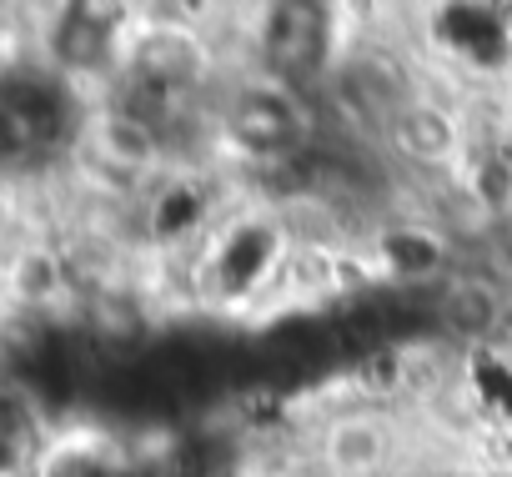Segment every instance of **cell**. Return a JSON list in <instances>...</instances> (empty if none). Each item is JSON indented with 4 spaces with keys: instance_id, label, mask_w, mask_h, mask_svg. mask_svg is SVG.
I'll use <instances>...</instances> for the list:
<instances>
[{
    "instance_id": "obj_1",
    "label": "cell",
    "mask_w": 512,
    "mask_h": 477,
    "mask_svg": "<svg viewBox=\"0 0 512 477\" xmlns=\"http://www.w3.org/2000/svg\"><path fill=\"white\" fill-rule=\"evenodd\" d=\"M76 131L71 91L56 76L21 71L0 81V171L46 166Z\"/></svg>"
},
{
    "instance_id": "obj_2",
    "label": "cell",
    "mask_w": 512,
    "mask_h": 477,
    "mask_svg": "<svg viewBox=\"0 0 512 477\" xmlns=\"http://www.w3.org/2000/svg\"><path fill=\"white\" fill-rule=\"evenodd\" d=\"M256 41H262V61L282 81H307L332 56V11L327 6H302V0L272 6V11H262Z\"/></svg>"
},
{
    "instance_id": "obj_3",
    "label": "cell",
    "mask_w": 512,
    "mask_h": 477,
    "mask_svg": "<svg viewBox=\"0 0 512 477\" xmlns=\"http://www.w3.org/2000/svg\"><path fill=\"white\" fill-rule=\"evenodd\" d=\"M226 131L241 151L267 156V161H292L307 156V116L297 111L292 96L272 91V86H251L231 101L226 111Z\"/></svg>"
},
{
    "instance_id": "obj_4",
    "label": "cell",
    "mask_w": 512,
    "mask_h": 477,
    "mask_svg": "<svg viewBox=\"0 0 512 477\" xmlns=\"http://www.w3.org/2000/svg\"><path fill=\"white\" fill-rule=\"evenodd\" d=\"M116 21H121V11L66 6L51 26V56L66 71H101L116 51Z\"/></svg>"
},
{
    "instance_id": "obj_5",
    "label": "cell",
    "mask_w": 512,
    "mask_h": 477,
    "mask_svg": "<svg viewBox=\"0 0 512 477\" xmlns=\"http://www.w3.org/2000/svg\"><path fill=\"white\" fill-rule=\"evenodd\" d=\"M467 66H482V71H497L512 51V26L502 11H477V6H447L432 26Z\"/></svg>"
},
{
    "instance_id": "obj_6",
    "label": "cell",
    "mask_w": 512,
    "mask_h": 477,
    "mask_svg": "<svg viewBox=\"0 0 512 477\" xmlns=\"http://www.w3.org/2000/svg\"><path fill=\"white\" fill-rule=\"evenodd\" d=\"M432 312H437L442 332H452L462 342H482V337H492L502 327L507 302H502V292L487 277H457V282H447L437 292V307Z\"/></svg>"
},
{
    "instance_id": "obj_7",
    "label": "cell",
    "mask_w": 512,
    "mask_h": 477,
    "mask_svg": "<svg viewBox=\"0 0 512 477\" xmlns=\"http://www.w3.org/2000/svg\"><path fill=\"white\" fill-rule=\"evenodd\" d=\"M201 66H206L201 41H196L191 31L166 26V31H151V36L136 46L131 76H141V81H151V86H166V91H181V96H186V86L201 76Z\"/></svg>"
},
{
    "instance_id": "obj_8",
    "label": "cell",
    "mask_w": 512,
    "mask_h": 477,
    "mask_svg": "<svg viewBox=\"0 0 512 477\" xmlns=\"http://www.w3.org/2000/svg\"><path fill=\"white\" fill-rule=\"evenodd\" d=\"M272 267H277V231L267 221H246V226H236V236L226 242L216 277H221V292L241 297V292H251L256 282H262Z\"/></svg>"
},
{
    "instance_id": "obj_9",
    "label": "cell",
    "mask_w": 512,
    "mask_h": 477,
    "mask_svg": "<svg viewBox=\"0 0 512 477\" xmlns=\"http://www.w3.org/2000/svg\"><path fill=\"white\" fill-rule=\"evenodd\" d=\"M392 146L407 156V161H422V166H437V161H447L452 151H457V126H452V116H442L437 106H417V101H407V111L392 121Z\"/></svg>"
},
{
    "instance_id": "obj_10",
    "label": "cell",
    "mask_w": 512,
    "mask_h": 477,
    "mask_svg": "<svg viewBox=\"0 0 512 477\" xmlns=\"http://www.w3.org/2000/svg\"><path fill=\"white\" fill-rule=\"evenodd\" d=\"M382 457H387V432L372 417H347L327 432V467L342 477H362L382 467Z\"/></svg>"
},
{
    "instance_id": "obj_11",
    "label": "cell",
    "mask_w": 512,
    "mask_h": 477,
    "mask_svg": "<svg viewBox=\"0 0 512 477\" xmlns=\"http://www.w3.org/2000/svg\"><path fill=\"white\" fill-rule=\"evenodd\" d=\"M231 472V442L216 432H196L176 447L171 477H226Z\"/></svg>"
},
{
    "instance_id": "obj_12",
    "label": "cell",
    "mask_w": 512,
    "mask_h": 477,
    "mask_svg": "<svg viewBox=\"0 0 512 477\" xmlns=\"http://www.w3.org/2000/svg\"><path fill=\"white\" fill-rule=\"evenodd\" d=\"M31 447V412L16 397H0V472H11Z\"/></svg>"
},
{
    "instance_id": "obj_13",
    "label": "cell",
    "mask_w": 512,
    "mask_h": 477,
    "mask_svg": "<svg viewBox=\"0 0 512 477\" xmlns=\"http://www.w3.org/2000/svg\"><path fill=\"white\" fill-rule=\"evenodd\" d=\"M387 262L402 277H422V272L437 267V247L427 242V236H417V231H397L392 242H387Z\"/></svg>"
},
{
    "instance_id": "obj_14",
    "label": "cell",
    "mask_w": 512,
    "mask_h": 477,
    "mask_svg": "<svg viewBox=\"0 0 512 477\" xmlns=\"http://www.w3.org/2000/svg\"><path fill=\"white\" fill-rule=\"evenodd\" d=\"M46 477H116V467H111L106 457H96V452L76 447V452H61V457L51 462V472H46Z\"/></svg>"
},
{
    "instance_id": "obj_15",
    "label": "cell",
    "mask_w": 512,
    "mask_h": 477,
    "mask_svg": "<svg viewBox=\"0 0 512 477\" xmlns=\"http://www.w3.org/2000/svg\"><path fill=\"white\" fill-rule=\"evenodd\" d=\"M497 252H502V262L512 267V211H507L502 226H497Z\"/></svg>"
},
{
    "instance_id": "obj_16",
    "label": "cell",
    "mask_w": 512,
    "mask_h": 477,
    "mask_svg": "<svg viewBox=\"0 0 512 477\" xmlns=\"http://www.w3.org/2000/svg\"><path fill=\"white\" fill-rule=\"evenodd\" d=\"M116 477H166V472H156V467H126V472H116Z\"/></svg>"
},
{
    "instance_id": "obj_17",
    "label": "cell",
    "mask_w": 512,
    "mask_h": 477,
    "mask_svg": "<svg viewBox=\"0 0 512 477\" xmlns=\"http://www.w3.org/2000/svg\"><path fill=\"white\" fill-rule=\"evenodd\" d=\"M502 477H512V472H502Z\"/></svg>"
}]
</instances>
